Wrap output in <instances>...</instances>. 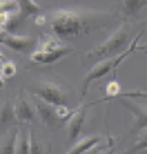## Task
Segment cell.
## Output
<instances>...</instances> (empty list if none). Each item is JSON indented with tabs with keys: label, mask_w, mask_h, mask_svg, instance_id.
<instances>
[{
	"label": "cell",
	"mask_w": 147,
	"mask_h": 154,
	"mask_svg": "<svg viewBox=\"0 0 147 154\" xmlns=\"http://www.w3.org/2000/svg\"><path fill=\"white\" fill-rule=\"evenodd\" d=\"M49 27L54 31L56 38H69L87 31V20L80 11H71V9H58L49 18Z\"/></svg>",
	"instance_id": "1"
},
{
	"label": "cell",
	"mask_w": 147,
	"mask_h": 154,
	"mask_svg": "<svg viewBox=\"0 0 147 154\" xmlns=\"http://www.w3.org/2000/svg\"><path fill=\"white\" fill-rule=\"evenodd\" d=\"M140 36H143V31H136V36H134V40H132V47H127V49L123 51V54H118V56H114V58H107V60H100V63H96V65L92 67V69L87 72V76H85V81H82V96L87 94V89H89V85H92L94 81H98V78H103V76H107L109 72H114L116 74L118 69V65L125 60L129 54H132L134 49H138V40H140Z\"/></svg>",
	"instance_id": "2"
},
{
	"label": "cell",
	"mask_w": 147,
	"mask_h": 154,
	"mask_svg": "<svg viewBox=\"0 0 147 154\" xmlns=\"http://www.w3.org/2000/svg\"><path fill=\"white\" fill-rule=\"evenodd\" d=\"M127 40H129V29H127V25H123V27H118L109 38H105L98 47H94L87 54V58L89 60H98V63L107 60V58H114V56L123 54V51L127 49V47H125Z\"/></svg>",
	"instance_id": "3"
},
{
	"label": "cell",
	"mask_w": 147,
	"mask_h": 154,
	"mask_svg": "<svg viewBox=\"0 0 147 154\" xmlns=\"http://www.w3.org/2000/svg\"><path fill=\"white\" fill-rule=\"evenodd\" d=\"M34 94H36L40 100L49 103V105H67V100H69L67 89L62 87L60 83H54V81H43V83H38V85L34 87Z\"/></svg>",
	"instance_id": "4"
},
{
	"label": "cell",
	"mask_w": 147,
	"mask_h": 154,
	"mask_svg": "<svg viewBox=\"0 0 147 154\" xmlns=\"http://www.w3.org/2000/svg\"><path fill=\"white\" fill-rule=\"evenodd\" d=\"M87 107H89V103H82L78 109H74V114H71V119L67 121V134H69V141L76 145L78 141V134H80V130H82V123H85V114H87Z\"/></svg>",
	"instance_id": "5"
},
{
	"label": "cell",
	"mask_w": 147,
	"mask_h": 154,
	"mask_svg": "<svg viewBox=\"0 0 147 154\" xmlns=\"http://www.w3.org/2000/svg\"><path fill=\"white\" fill-rule=\"evenodd\" d=\"M71 54V47H62V49H54V51H31V63H36V65H54L56 60H60V58L69 56Z\"/></svg>",
	"instance_id": "6"
},
{
	"label": "cell",
	"mask_w": 147,
	"mask_h": 154,
	"mask_svg": "<svg viewBox=\"0 0 147 154\" xmlns=\"http://www.w3.org/2000/svg\"><path fill=\"white\" fill-rule=\"evenodd\" d=\"M0 38H2V45H7L9 49L14 51H29L34 49V40L29 38V36H18V34H0Z\"/></svg>",
	"instance_id": "7"
},
{
	"label": "cell",
	"mask_w": 147,
	"mask_h": 154,
	"mask_svg": "<svg viewBox=\"0 0 147 154\" xmlns=\"http://www.w3.org/2000/svg\"><path fill=\"white\" fill-rule=\"evenodd\" d=\"M14 109H16V121H20V123H31V121L36 119V112H34V105L29 103V98L25 96V94H20L18 100L14 103Z\"/></svg>",
	"instance_id": "8"
},
{
	"label": "cell",
	"mask_w": 147,
	"mask_h": 154,
	"mask_svg": "<svg viewBox=\"0 0 147 154\" xmlns=\"http://www.w3.org/2000/svg\"><path fill=\"white\" fill-rule=\"evenodd\" d=\"M123 107L129 109L136 119V125H134V132H143L147 130V105H138V103H129V100L123 98Z\"/></svg>",
	"instance_id": "9"
},
{
	"label": "cell",
	"mask_w": 147,
	"mask_h": 154,
	"mask_svg": "<svg viewBox=\"0 0 147 154\" xmlns=\"http://www.w3.org/2000/svg\"><path fill=\"white\" fill-rule=\"evenodd\" d=\"M107 141V136H100V134H89V136H85V139H80L76 143V145L71 147L67 154H87L89 150H94V147H98L100 143H105Z\"/></svg>",
	"instance_id": "10"
},
{
	"label": "cell",
	"mask_w": 147,
	"mask_h": 154,
	"mask_svg": "<svg viewBox=\"0 0 147 154\" xmlns=\"http://www.w3.org/2000/svg\"><path fill=\"white\" fill-rule=\"evenodd\" d=\"M36 107H38V114L43 116V121L51 127V130H56V127H60V125H62V123H60V119L56 116V105H49V103H45V100H40V98H38Z\"/></svg>",
	"instance_id": "11"
},
{
	"label": "cell",
	"mask_w": 147,
	"mask_h": 154,
	"mask_svg": "<svg viewBox=\"0 0 147 154\" xmlns=\"http://www.w3.org/2000/svg\"><path fill=\"white\" fill-rule=\"evenodd\" d=\"M18 136H20V130L11 127L2 136V141H0V154H16V150H18Z\"/></svg>",
	"instance_id": "12"
},
{
	"label": "cell",
	"mask_w": 147,
	"mask_h": 154,
	"mask_svg": "<svg viewBox=\"0 0 147 154\" xmlns=\"http://www.w3.org/2000/svg\"><path fill=\"white\" fill-rule=\"evenodd\" d=\"M38 14H43L40 5L34 2V0H25V2H20V11H18V16H16V23L29 18V16H38ZM16 23H14V25H16Z\"/></svg>",
	"instance_id": "13"
},
{
	"label": "cell",
	"mask_w": 147,
	"mask_h": 154,
	"mask_svg": "<svg viewBox=\"0 0 147 154\" xmlns=\"http://www.w3.org/2000/svg\"><path fill=\"white\" fill-rule=\"evenodd\" d=\"M62 47H67V45L56 36H40L36 51H54V49H62Z\"/></svg>",
	"instance_id": "14"
},
{
	"label": "cell",
	"mask_w": 147,
	"mask_h": 154,
	"mask_svg": "<svg viewBox=\"0 0 147 154\" xmlns=\"http://www.w3.org/2000/svg\"><path fill=\"white\" fill-rule=\"evenodd\" d=\"M138 152H147V130L138 132V134H136L134 145H129L123 154H138Z\"/></svg>",
	"instance_id": "15"
},
{
	"label": "cell",
	"mask_w": 147,
	"mask_h": 154,
	"mask_svg": "<svg viewBox=\"0 0 147 154\" xmlns=\"http://www.w3.org/2000/svg\"><path fill=\"white\" fill-rule=\"evenodd\" d=\"M16 154H31V132L25 127L20 130V136H18V150Z\"/></svg>",
	"instance_id": "16"
},
{
	"label": "cell",
	"mask_w": 147,
	"mask_h": 154,
	"mask_svg": "<svg viewBox=\"0 0 147 154\" xmlns=\"http://www.w3.org/2000/svg\"><path fill=\"white\" fill-rule=\"evenodd\" d=\"M16 123V109L14 103H4L0 107V125H14Z\"/></svg>",
	"instance_id": "17"
},
{
	"label": "cell",
	"mask_w": 147,
	"mask_h": 154,
	"mask_svg": "<svg viewBox=\"0 0 147 154\" xmlns=\"http://www.w3.org/2000/svg\"><path fill=\"white\" fill-rule=\"evenodd\" d=\"M123 96V89H120V83L116 78H112L107 85H105V98L103 100H109V98H120Z\"/></svg>",
	"instance_id": "18"
},
{
	"label": "cell",
	"mask_w": 147,
	"mask_h": 154,
	"mask_svg": "<svg viewBox=\"0 0 147 154\" xmlns=\"http://www.w3.org/2000/svg\"><path fill=\"white\" fill-rule=\"evenodd\" d=\"M147 2H140V0H132V2H123V9L127 16H136V11H140V9H145Z\"/></svg>",
	"instance_id": "19"
},
{
	"label": "cell",
	"mask_w": 147,
	"mask_h": 154,
	"mask_svg": "<svg viewBox=\"0 0 147 154\" xmlns=\"http://www.w3.org/2000/svg\"><path fill=\"white\" fill-rule=\"evenodd\" d=\"M16 76V63L14 60H7L2 67H0V78L2 81H9V78Z\"/></svg>",
	"instance_id": "20"
},
{
	"label": "cell",
	"mask_w": 147,
	"mask_h": 154,
	"mask_svg": "<svg viewBox=\"0 0 147 154\" xmlns=\"http://www.w3.org/2000/svg\"><path fill=\"white\" fill-rule=\"evenodd\" d=\"M47 23H49V20H47L45 14H38V16H36V25H38V27H45Z\"/></svg>",
	"instance_id": "21"
},
{
	"label": "cell",
	"mask_w": 147,
	"mask_h": 154,
	"mask_svg": "<svg viewBox=\"0 0 147 154\" xmlns=\"http://www.w3.org/2000/svg\"><path fill=\"white\" fill-rule=\"evenodd\" d=\"M31 154H43V147H40L34 139H31Z\"/></svg>",
	"instance_id": "22"
},
{
	"label": "cell",
	"mask_w": 147,
	"mask_h": 154,
	"mask_svg": "<svg viewBox=\"0 0 147 154\" xmlns=\"http://www.w3.org/2000/svg\"><path fill=\"white\" fill-rule=\"evenodd\" d=\"M100 154H114V141H112V143H109V145H107V147H105V150H103Z\"/></svg>",
	"instance_id": "23"
},
{
	"label": "cell",
	"mask_w": 147,
	"mask_h": 154,
	"mask_svg": "<svg viewBox=\"0 0 147 154\" xmlns=\"http://www.w3.org/2000/svg\"><path fill=\"white\" fill-rule=\"evenodd\" d=\"M7 60H9V58H7V56H4V54H2V49H0V67H2V65H4V63H7Z\"/></svg>",
	"instance_id": "24"
},
{
	"label": "cell",
	"mask_w": 147,
	"mask_h": 154,
	"mask_svg": "<svg viewBox=\"0 0 147 154\" xmlns=\"http://www.w3.org/2000/svg\"><path fill=\"white\" fill-rule=\"evenodd\" d=\"M138 49H143V51H147V45H138Z\"/></svg>",
	"instance_id": "25"
},
{
	"label": "cell",
	"mask_w": 147,
	"mask_h": 154,
	"mask_svg": "<svg viewBox=\"0 0 147 154\" xmlns=\"http://www.w3.org/2000/svg\"><path fill=\"white\" fill-rule=\"evenodd\" d=\"M4 87V81H2V78H0V89H2Z\"/></svg>",
	"instance_id": "26"
}]
</instances>
